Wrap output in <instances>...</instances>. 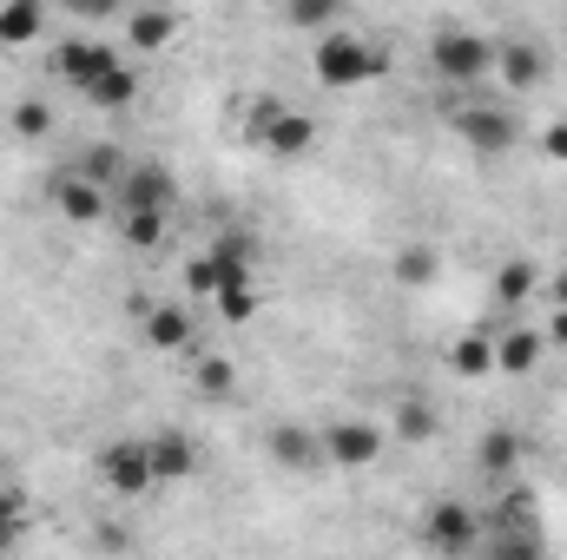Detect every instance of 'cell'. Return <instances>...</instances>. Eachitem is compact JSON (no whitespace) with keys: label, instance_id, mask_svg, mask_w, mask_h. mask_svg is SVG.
I'll return each instance as SVG.
<instances>
[{"label":"cell","instance_id":"1","mask_svg":"<svg viewBox=\"0 0 567 560\" xmlns=\"http://www.w3.org/2000/svg\"><path fill=\"white\" fill-rule=\"evenodd\" d=\"M429 66H435V80H449V86H475V80L495 73V40L475 33V27H442V33L429 40Z\"/></svg>","mask_w":567,"mask_h":560},{"label":"cell","instance_id":"2","mask_svg":"<svg viewBox=\"0 0 567 560\" xmlns=\"http://www.w3.org/2000/svg\"><path fill=\"white\" fill-rule=\"evenodd\" d=\"M310 73L323 80V86H337V93H350V86H370L377 73H383V53L370 46V40H357V33H323L317 40V53H310Z\"/></svg>","mask_w":567,"mask_h":560},{"label":"cell","instance_id":"3","mask_svg":"<svg viewBox=\"0 0 567 560\" xmlns=\"http://www.w3.org/2000/svg\"><path fill=\"white\" fill-rule=\"evenodd\" d=\"M449 120H455V139L475 158H508L515 139H522L515 106H495V100H462V106H449Z\"/></svg>","mask_w":567,"mask_h":560},{"label":"cell","instance_id":"4","mask_svg":"<svg viewBox=\"0 0 567 560\" xmlns=\"http://www.w3.org/2000/svg\"><path fill=\"white\" fill-rule=\"evenodd\" d=\"M317 442H323V468H377V462H383V448H390L383 422H370V416L323 422V428H317Z\"/></svg>","mask_w":567,"mask_h":560},{"label":"cell","instance_id":"5","mask_svg":"<svg viewBox=\"0 0 567 560\" xmlns=\"http://www.w3.org/2000/svg\"><path fill=\"white\" fill-rule=\"evenodd\" d=\"M172 205H178V178H172L165 165H152V158H133L126 178L113 185V211H120V218H133V211L172 218Z\"/></svg>","mask_w":567,"mask_h":560},{"label":"cell","instance_id":"6","mask_svg":"<svg viewBox=\"0 0 567 560\" xmlns=\"http://www.w3.org/2000/svg\"><path fill=\"white\" fill-rule=\"evenodd\" d=\"M416 535H423L429 554L455 560V554H468V548H482V515H475L468 501H429Z\"/></svg>","mask_w":567,"mask_h":560},{"label":"cell","instance_id":"7","mask_svg":"<svg viewBox=\"0 0 567 560\" xmlns=\"http://www.w3.org/2000/svg\"><path fill=\"white\" fill-rule=\"evenodd\" d=\"M113 66H126V46H113V40H66V46L53 53V73H60L73 93H93Z\"/></svg>","mask_w":567,"mask_h":560},{"label":"cell","instance_id":"8","mask_svg":"<svg viewBox=\"0 0 567 560\" xmlns=\"http://www.w3.org/2000/svg\"><path fill=\"white\" fill-rule=\"evenodd\" d=\"M93 468H100V481H106L113 495H126V501H140L145 488H158V481H152V462H145V435H120V442H106Z\"/></svg>","mask_w":567,"mask_h":560},{"label":"cell","instance_id":"9","mask_svg":"<svg viewBox=\"0 0 567 560\" xmlns=\"http://www.w3.org/2000/svg\"><path fill=\"white\" fill-rule=\"evenodd\" d=\"M53 211H60L66 225H100V218L113 211V191L93 185L86 172H60V178H53Z\"/></svg>","mask_w":567,"mask_h":560},{"label":"cell","instance_id":"10","mask_svg":"<svg viewBox=\"0 0 567 560\" xmlns=\"http://www.w3.org/2000/svg\"><path fill=\"white\" fill-rule=\"evenodd\" d=\"M495 80L508 93H535L548 80V53L535 40H495Z\"/></svg>","mask_w":567,"mask_h":560},{"label":"cell","instance_id":"11","mask_svg":"<svg viewBox=\"0 0 567 560\" xmlns=\"http://www.w3.org/2000/svg\"><path fill=\"white\" fill-rule=\"evenodd\" d=\"M542 350H548V336L535 323H502L495 330V376H535Z\"/></svg>","mask_w":567,"mask_h":560},{"label":"cell","instance_id":"12","mask_svg":"<svg viewBox=\"0 0 567 560\" xmlns=\"http://www.w3.org/2000/svg\"><path fill=\"white\" fill-rule=\"evenodd\" d=\"M145 462H152V481H192L198 475V448L185 428H152L145 435Z\"/></svg>","mask_w":567,"mask_h":560},{"label":"cell","instance_id":"13","mask_svg":"<svg viewBox=\"0 0 567 560\" xmlns=\"http://www.w3.org/2000/svg\"><path fill=\"white\" fill-rule=\"evenodd\" d=\"M482 535H542V501H535V488L508 481V488L495 495V508L482 515Z\"/></svg>","mask_w":567,"mask_h":560},{"label":"cell","instance_id":"14","mask_svg":"<svg viewBox=\"0 0 567 560\" xmlns=\"http://www.w3.org/2000/svg\"><path fill=\"white\" fill-rule=\"evenodd\" d=\"M265 448H271V462H284L290 475H317V468H323V442H317L310 422H278Z\"/></svg>","mask_w":567,"mask_h":560},{"label":"cell","instance_id":"15","mask_svg":"<svg viewBox=\"0 0 567 560\" xmlns=\"http://www.w3.org/2000/svg\"><path fill=\"white\" fill-rule=\"evenodd\" d=\"M205 265H212V278L218 290H238V283H251V265H258V245L245 238V231H225L212 251H205Z\"/></svg>","mask_w":567,"mask_h":560},{"label":"cell","instance_id":"16","mask_svg":"<svg viewBox=\"0 0 567 560\" xmlns=\"http://www.w3.org/2000/svg\"><path fill=\"white\" fill-rule=\"evenodd\" d=\"M442 370H449V376H462V383H482V376H495V336H482V330H462V336L442 350Z\"/></svg>","mask_w":567,"mask_h":560},{"label":"cell","instance_id":"17","mask_svg":"<svg viewBox=\"0 0 567 560\" xmlns=\"http://www.w3.org/2000/svg\"><path fill=\"white\" fill-rule=\"evenodd\" d=\"M178 13L172 7H133L126 13V53H158V46H172L178 40Z\"/></svg>","mask_w":567,"mask_h":560},{"label":"cell","instance_id":"18","mask_svg":"<svg viewBox=\"0 0 567 560\" xmlns=\"http://www.w3.org/2000/svg\"><path fill=\"white\" fill-rule=\"evenodd\" d=\"M535 290H542V265H535V258H502V265H495V290H488V297H495L502 317L522 310Z\"/></svg>","mask_w":567,"mask_h":560},{"label":"cell","instance_id":"19","mask_svg":"<svg viewBox=\"0 0 567 560\" xmlns=\"http://www.w3.org/2000/svg\"><path fill=\"white\" fill-rule=\"evenodd\" d=\"M258 145H265L271 158H284V165H290V158H310V145H317V120H310V113H297V106H284V120Z\"/></svg>","mask_w":567,"mask_h":560},{"label":"cell","instance_id":"20","mask_svg":"<svg viewBox=\"0 0 567 560\" xmlns=\"http://www.w3.org/2000/svg\"><path fill=\"white\" fill-rule=\"evenodd\" d=\"M140 323H145V343L152 350H192V310L185 303H152Z\"/></svg>","mask_w":567,"mask_h":560},{"label":"cell","instance_id":"21","mask_svg":"<svg viewBox=\"0 0 567 560\" xmlns=\"http://www.w3.org/2000/svg\"><path fill=\"white\" fill-rule=\"evenodd\" d=\"M475 468H482L488 481H508V475L522 468V435H515V428H488V435L475 442Z\"/></svg>","mask_w":567,"mask_h":560},{"label":"cell","instance_id":"22","mask_svg":"<svg viewBox=\"0 0 567 560\" xmlns=\"http://www.w3.org/2000/svg\"><path fill=\"white\" fill-rule=\"evenodd\" d=\"M435 271H442V251H435V245H403V251L390 258V278L403 283V290H423Z\"/></svg>","mask_w":567,"mask_h":560},{"label":"cell","instance_id":"23","mask_svg":"<svg viewBox=\"0 0 567 560\" xmlns=\"http://www.w3.org/2000/svg\"><path fill=\"white\" fill-rule=\"evenodd\" d=\"M40 27H47V13L33 0H7L0 7V46H27V40H40Z\"/></svg>","mask_w":567,"mask_h":560},{"label":"cell","instance_id":"24","mask_svg":"<svg viewBox=\"0 0 567 560\" xmlns=\"http://www.w3.org/2000/svg\"><path fill=\"white\" fill-rule=\"evenodd\" d=\"M86 100H93V106H106V113H126V106H140V73H133V66H113Z\"/></svg>","mask_w":567,"mask_h":560},{"label":"cell","instance_id":"25","mask_svg":"<svg viewBox=\"0 0 567 560\" xmlns=\"http://www.w3.org/2000/svg\"><path fill=\"white\" fill-rule=\"evenodd\" d=\"M390 435H403V442H429V435H435V409H429L423 396H403V403L390 409Z\"/></svg>","mask_w":567,"mask_h":560},{"label":"cell","instance_id":"26","mask_svg":"<svg viewBox=\"0 0 567 560\" xmlns=\"http://www.w3.org/2000/svg\"><path fill=\"white\" fill-rule=\"evenodd\" d=\"M482 560H548L542 535H482Z\"/></svg>","mask_w":567,"mask_h":560},{"label":"cell","instance_id":"27","mask_svg":"<svg viewBox=\"0 0 567 560\" xmlns=\"http://www.w3.org/2000/svg\"><path fill=\"white\" fill-rule=\"evenodd\" d=\"M192 383H198V396H212V403H225V396L238 390V370H231L225 356H198V370H192Z\"/></svg>","mask_w":567,"mask_h":560},{"label":"cell","instance_id":"28","mask_svg":"<svg viewBox=\"0 0 567 560\" xmlns=\"http://www.w3.org/2000/svg\"><path fill=\"white\" fill-rule=\"evenodd\" d=\"M7 126H13V139H47V133H53V106H47V100H20V106H13V113H7Z\"/></svg>","mask_w":567,"mask_h":560},{"label":"cell","instance_id":"29","mask_svg":"<svg viewBox=\"0 0 567 560\" xmlns=\"http://www.w3.org/2000/svg\"><path fill=\"white\" fill-rule=\"evenodd\" d=\"M284 20L303 33H337V0H297V7H284Z\"/></svg>","mask_w":567,"mask_h":560},{"label":"cell","instance_id":"30","mask_svg":"<svg viewBox=\"0 0 567 560\" xmlns=\"http://www.w3.org/2000/svg\"><path fill=\"white\" fill-rule=\"evenodd\" d=\"M120 238H126L133 251H158V245H165V218H158V211H133V218H120Z\"/></svg>","mask_w":567,"mask_h":560},{"label":"cell","instance_id":"31","mask_svg":"<svg viewBox=\"0 0 567 560\" xmlns=\"http://www.w3.org/2000/svg\"><path fill=\"white\" fill-rule=\"evenodd\" d=\"M20 535H27V495L7 481V488H0V554H7Z\"/></svg>","mask_w":567,"mask_h":560},{"label":"cell","instance_id":"32","mask_svg":"<svg viewBox=\"0 0 567 560\" xmlns=\"http://www.w3.org/2000/svg\"><path fill=\"white\" fill-rule=\"evenodd\" d=\"M212 303H218V317H225V323H251V317H258V290H251V283H238V290H218Z\"/></svg>","mask_w":567,"mask_h":560},{"label":"cell","instance_id":"33","mask_svg":"<svg viewBox=\"0 0 567 560\" xmlns=\"http://www.w3.org/2000/svg\"><path fill=\"white\" fill-rule=\"evenodd\" d=\"M185 283H192L198 297H218V278H212V265H205V251H198V258L185 265Z\"/></svg>","mask_w":567,"mask_h":560},{"label":"cell","instance_id":"34","mask_svg":"<svg viewBox=\"0 0 567 560\" xmlns=\"http://www.w3.org/2000/svg\"><path fill=\"white\" fill-rule=\"evenodd\" d=\"M542 158H555V165H567V120H561V126H548V133H542Z\"/></svg>","mask_w":567,"mask_h":560},{"label":"cell","instance_id":"35","mask_svg":"<svg viewBox=\"0 0 567 560\" xmlns=\"http://www.w3.org/2000/svg\"><path fill=\"white\" fill-rule=\"evenodd\" d=\"M542 297H548V310H567V271L561 278H542Z\"/></svg>","mask_w":567,"mask_h":560},{"label":"cell","instance_id":"36","mask_svg":"<svg viewBox=\"0 0 567 560\" xmlns=\"http://www.w3.org/2000/svg\"><path fill=\"white\" fill-rule=\"evenodd\" d=\"M555 350H567V310H548V330H542Z\"/></svg>","mask_w":567,"mask_h":560},{"label":"cell","instance_id":"37","mask_svg":"<svg viewBox=\"0 0 567 560\" xmlns=\"http://www.w3.org/2000/svg\"><path fill=\"white\" fill-rule=\"evenodd\" d=\"M126 541H133V535H126L120 521H100V548H126Z\"/></svg>","mask_w":567,"mask_h":560},{"label":"cell","instance_id":"38","mask_svg":"<svg viewBox=\"0 0 567 560\" xmlns=\"http://www.w3.org/2000/svg\"><path fill=\"white\" fill-rule=\"evenodd\" d=\"M0 488H7V475H0Z\"/></svg>","mask_w":567,"mask_h":560}]
</instances>
